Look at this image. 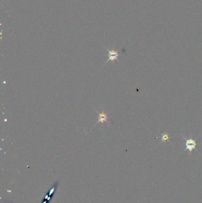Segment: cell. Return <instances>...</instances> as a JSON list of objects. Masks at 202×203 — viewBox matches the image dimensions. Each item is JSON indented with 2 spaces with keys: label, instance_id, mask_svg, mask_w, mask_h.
<instances>
[{
  "label": "cell",
  "instance_id": "6da1fadb",
  "mask_svg": "<svg viewBox=\"0 0 202 203\" xmlns=\"http://www.w3.org/2000/svg\"><path fill=\"white\" fill-rule=\"evenodd\" d=\"M182 137L186 141V148L184 149V151L188 150L190 153V154L192 152V151L196 148V147L197 145V143L195 140L192 139V137H190L189 139H186L184 136H182Z\"/></svg>",
  "mask_w": 202,
  "mask_h": 203
},
{
  "label": "cell",
  "instance_id": "7a4b0ae2",
  "mask_svg": "<svg viewBox=\"0 0 202 203\" xmlns=\"http://www.w3.org/2000/svg\"><path fill=\"white\" fill-rule=\"evenodd\" d=\"M107 49V48H106ZM107 51H108V59L107 60V61L103 65H104L105 64H106L109 61H115V60H117L119 62H120L119 61V59H117L119 56V52L118 51H115V49H112V50H109L108 49H107Z\"/></svg>",
  "mask_w": 202,
  "mask_h": 203
},
{
  "label": "cell",
  "instance_id": "3957f363",
  "mask_svg": "<svg viewBox=\"0 0 202 203\" xmlns=\"http://www.w3.org/2000/svg\"><path fill=\"white\" fill-rule=\"evenodd\" d=\"M97 111V112L98 114V122L94 125L93 128H94L97 124H99V123H101V124H103V123H104V122H107V123H109V122H108V121H107L108 116H107V115L106 113H105V112H104L100 113L98 111Z\"/></svg>",
  "mask_w": 202,
  "mask_h": 203
},
{
  "label": "cell",
  "instance_id": "277c9868",
  "mask_svg": "<svg viewBox=\"0 0 202 203\" xmlns=\"http://www.w3.org/2000/svg\"><path fill=\"white\" fill-rule=\"evenodd\" d=\"M169 135L165 133H162V135H161V142L160 143H162V142H165L167 141H168L169 140Z\"/></svg>",
  "mask_w": 202,
  "mask_h": 203
},
{
  "label": "cell",
  "instance_id": "5b68a950",
  "mask_svg": "<svg viewBox=\"0 0 202 203\" xmlns=\"http://www.w3.org/2000/svg\"><path fill=\"white\" fill-rule=\"evenodd\" d=\"M5 203H10V202H5Z\"/></svg>",
  "mask_w": 202,
  "mask_h": 203
}]
</instances>
